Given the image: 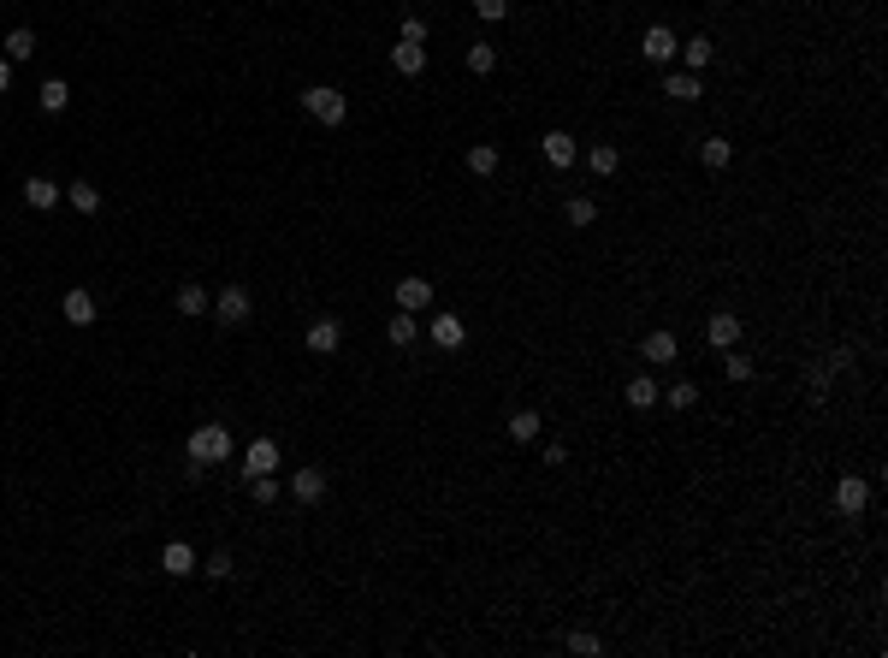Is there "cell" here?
I'll return each mask as SVG.
<instances>
[{
	"mask_svg": "<svg viewBox=\"0 0 888 658\" xmlns=\"http://www.w3.org/2000/svg\"><path fill=\"white\" fill-rule=\"evenodd\" d=\"M59 196H66V190H59L54 178H42V172H36V178H24V202L36 208V214H48V208H54Z\"/></svg>",
	"mask_w": 888,
	"mask_h": 658,
	"instance_id": "14",
	"label": "cell"
},
{
	"mask_svg": "<svg viewBox=\"0 0 888 658\" xmlns=\"http://www.w3.org/2000/svg\"><path fill=\"white\" fill-rule=\"evenodd\" d=\"M13 89V59H0V95Z\"/></svg>",
	"mask_w": 888,
	"mask_h": 658,
	"instance_id": "41",
	"label": "cell"
},
{
	"mask_svg": "<svg viewBox=\"0 0 888 658\" xmlns=\"http://www.w3.org/2000/svg\"><path fill=\"white\" fill-rule=\"evenodd\" d=\"M658 380H651V374H634V380H628V392H622V398L634 403V410H651V403H658Z\"/></svg>",
	"mask_w": 888,
	"mask_h": 658,
	"instance_id": "21",
	"label": "cell"
},
{
	"mask_svg": "<svg viewBox=\"0 0 888 658\" xmlns=\"http://www.w3.org/2000/svg\"><path fill=\"white\" fill-rule=\"evenodd\" d=\"M539 155L551 160V167H575V137H569V131H545V137H539Z\"/></svg>",
	"mask_w": 888,
	"mask_h": 658,
	"instance_id": "10",
	"label": "cell"
},
{
	"mask_svg": "<svg viewBox=\"0 0 888 658\" xmlns=\"http://www.w3.org/2000/svg\"><path fill=\"white\" fill-rule=\"evenodd\" d=\"M474 13H480V18H486V24H498V18H504V13H509V0H474Z\"/></svg>",
	"mask_w": 888,
	"mask_h": 658,
	"instance_id": "38",
	"label": "cell"
},
{
	"mask_svg": "<svg viewBox=\"0 0 888 658\" xmlns=\"http://www.w3.org/2000/svg\"><path fill=\"white\" fill-rule=\"evenodd\" d=\"M231 570H238V563H231V552H213V558L202 563V575H213V581H226Z\"/></svg>",
	"mask_w": 888,
	"mask_h": 658,
	"instance_id": "36",
	"label": "cell"
},
{
	"mask_svg": "<svg viewBox=\"0 0 888 658\" xmlns=\"http://www.w3.org/2000/svg\"><path fill=\"white\" fill-rule=\"evenodd\" d=\"M569 653H580V658H592V653H605V646H598V635H587V629H569Z\"/></svg>",
	"mask_w": 888,
	"mask_h": 658,
	"instance_id": "34",
	"label": "cell"
},
{
	"mask_svg": "<svg viewBox=\"0 0 888 658\" xmlns=\"http://www.w3.org/2000/svg\"><path fill=\"white\" fill-rule=\"evenodd\" d=\"M243 474H279V445L255 439L249 451H243Z\"/></svg>",
	"mask_w": 888,
	"mask_h": 658,
	"instance_id": "12",
	"label": "cell"
},
{
	"mask_svg": "<svg viewBox=\"0 0 888 658\" xmlns=\"http://www.w3.org/2000/svg\"><path fill=\"white\" fill-rule=\"evenodd\" d=\"M545 463H551V469H557V463H569V445H563V439H551V445H545Z\"/></svg>",
	"mask_w": 888,
	"mask_h": 658,
	"instance_id": "40",
	"label": "cell"
},
{
	"mask_svg": "<svg viewBox=\"0 0 888 658\" xmlns=\"http://www.w3.org/2000/svg\"><path fill=\"white\" fill-rule=\"evenodd\" d=\"M640 54H646L651 66H669V59L681 54V36H676V30H669V24H651L646 36H640Z\"/></svg>",
	"mask_w": 888,
	"mask_h": 658,
	"instance_id": "4",
	"label": "cell"
},
{
	"mask_svg": "<svg viewBox=\"0 0 888 658\" xmlns=\"http://www.w3.org/2000/svg\"><path fill=\"white\" fill-rule=\"evenodd\" d=\"M66 202L77 208V214H95V208H101V190L89 185V178H77V185H66Z\"/></svg>",
	"mask_w": 888,
	"mask_h": 658,
	"instance_id": "24",
	"label": "cell"
},
{
	"mask_svg": "<svg viewBox=\"0 0 888 658\" xmlns=\"http://www.w3.org/2000/svg\"><path fill=\"white\" fill-rule=\"evenodd\" d=\"M705 344L711 350H734V344H740V320H734L729 309H717V315L705 320Z\"/></svg>",
	"mask_w": 888,
	"mask_h": 658,
	"instance_id": "6",
	"label": "cell"
},
{
	"mask_svg": "<svg viewBox=\"0 0 888 658\" xmlns=\"http://www.w3.org/2000/svg\"><path fill=\"white\" fill-rule=\"evenodd\" d=\"M385 338H391L397 350H403V344H415V338H421V327H415V315H403V309H397V315H391V327H385Z\"/></svg>",
	"mask_w": 888,
	"mask_h": 658,
	"instance_id": "28",
	"label": "cell"
},
{
	"mask_svg": "<svg viewBox=\"0 0 888 658\" xmlns=\"http://www.w3.org/2000/svg\"><path fill=\"white\" fill-rule=\"evenodd\" d=\"M722 374L729 380H752V356L747 350H722Z\"/></svg>",
	"mask_w": 888,
	"mask_h": 658,
	"instance_id": "32",
	"label": "cell"
},
{
	"mask_svg": "<svg viewBox=\"0 0 888 658\" xmlns=\"http://www.w3.org/2000/svg\"><path fill=\"white\" fill-rule=\"evenodd\" d=\"M865 504H871V481H865V474H841V481H835V510L859 516Z\"/></svg>",
	"mask_w": 888,
	"mask_h": 658,
	"instance_id": "5",
	"label": "cell"
},
{
	"mask_svg": "<svg viewBox=\"0 0 888 658\" xmlns=\"http://www.w3.org/2000/svg\"><path fill=\"white\" fill-rule=\"evenodd\" d=\"M403 42H426V18H403Z\"/></svg>",
	"mask_w": 888,
	"mask_h": 658,
	"instance_id": "39",
	"label": "cell"
},
{
	"mask_svg": "<svg viewBox=\"0 0 888 658\" xmlns=\"http://www.w3.org/2000/svg\"><path fill=\"white\" fill-rule=\"evenodd\" d=\"M729 160H734V143H729V137H705V143H699V167H705V172H722Z\"/></svg>",
	"mask_w": 888,
	"mask_h": 658,
	"instance_id": "18",
	"label": "cell"
},
{
	"mask_svg": "<svg viewBox=\"0 0 888 658\" xmlns=\"http://www.w3.org/2000/svg\"><path fill=\"white\" fill-rule=\"evenodd\" d=\"M587 167H592V172H598V178H610V172H616V167H622V155H616V143H598V149H592V155H587Z\"/></svg>",
	"mask_w": 888,
	"mask_h": 658,
	"instance_id": "31",
	"label": "cell"
},
{
	"mask_svg": "<svg viewBox=\"0 0 888 658\" xmlns=\"http://www.w3.org/2000/svg\"><path fill=\"white\" fill-rule=\"evenodd\" d=\"M160 570L166 575H190V570H202V563H196V552H190L184 540H172L166 552H160Z\"/></svg>",
	"mask_w": 888,
	"mask_h": 658,
	"instance_id": "20",
	"label": "cell"
},
{
	"mask_svg": "<svg viewBox=\"0 0 888 658\" xmlns=\"http://www.w3.org/2000/svg\"><path fill=\"white\" fill-rule=\"evenodd\" d=\"M681 59H687V72H705V66H711V36H693V42H681Z\"/></svg>",
	"mask_w": 888,
	"mask_h": 658,
	"instance_id": "29",
	"label": "cell"
},
{
	"mask_svg": "<svg viewBox=\"0 0 888 658\" xmlns=\"http://www.w3.org/2000/svg\"><path fill=\"white\" fill-rule=\"evenodd\" d=\"M853 362H859V356H853V344H835V350H830V362H823V368H830V374H847V368H853Z\"/></svg>",
	"mask_w": 888,
	"mask_h": 658,
	"instance_id": "37",
	"label": "cell"
},
{
	"mask_svg": "<svg viewBox=\"0 0 888 658\" xmlns=\"http://www.w3.org/2000/svg\"><path fill=\"white\" fill-rule=\"evenodd\" d=\"M291 499L296 504H320L326 499V469H296L291 474Z\"/></svg>",
	"mask_w": 888,
	"mask_h": 658,
	"instance_id": "9",
	"label": "cell"
},
{
	"mask_svg": "<svg viewBox=\"0 0 888 658\" xmlns=\"http://www.w3.org/2000/svg\"><path fill=\"white\" fill-rule=\"evenodd\" d=\"M663 95L669 101H699V72H669L663 77Z\"/></svg>",
	"mask_w": 888,
	"mask_h": 658,
	"instance_id": "22",
	"label": "cell"
},
{
	"mask_svg": "<svg viewBox=\"0 0 888 658\" xmlns=\"http://www.w3.org/2000/svg\"><path fill=\"white\" fill-rule=\"evenodd\" d=\"M426 302H433V285H426V279H397V309H403V315H421Z\"/></svg>",
	"mask_w": 888,
	"mask_h": 658,
	"instance_id": "11",
	"label": "cell"
},
{
	"mask_svg": "<svg viewBox=\"0 0 888 658\" xmlns=\"http://www.w3.org/2000/svg\"><path fill=\"white\" fill-rule=\"evenodd\" d=\"M468 172H474V178H492V172H498V149L492 143H474V149H468Z\"/></svg>",
	"mask_w": 888,
	"mask_h": 658,
	"instance_id": "27",
	"label": "cell"
},
{
	"mask_svg": "<svg viewBox=\"0 0 888 658\" xmlns=\"http://www.w3.org/2000/svg\"><path fill=\"white\" fill-rule=\"evenodd\" d=\"M468 72H474V77H492L498 72V48L492 42H474V48H468Z\"/></svg>",
	"mask_w": 888,
	"mask_h": 658,
	"instance_id": "25",
	"label": "cell"
},
{
	"mask_svg": "<svg viewBox=\"0 0 888 658\" xmlns=\"http://www.w3.org/2000/svg\"><path fill=\"white\" fill-rule=\"evenodd\" d=\"M30 54H36V30H30V24L6 30V59H30Z\"/></svg>",
	"mask_w": 888,
	"mask_h": 658,
	"instance_id": "26",
	"label": "cell"
},
{
	"mask_svg": "<svg viewBox=\"0 0 888 658\" xmlns=\"http://www.w3.org/2000/svg\"><path fill=\"white\" fill-rule=\"evenodd\" d=\"M640 356L658 362V368H669V362L681 356V338H676V332H646V338H640Z\"/></svg>",
	"mask_w": 888,
	"mask_h": 658,
	"instance_id": "7",
	"label": "cell"
},
{
	"mask_svg": "<svg viewBox=\"0 0 888 658\" xmlns=\"http://www.w3.org/2000/svg\"><path fill=\"white\" fill-rule=\"evenodd\" d=\"M172 302H178V315H184V320H196V315H208V309H213L208 285H178V297H172Z\"/></svg>",
	"mask_w": 888,
	"mask_h": 658,
	"instance_id": "17",
	"label": "cell"
},
{
	"mask_svg": "<svg viewBox=\"0 0 888 658\" xmlns=\"http://www.w3.org/2000/svg\"><path fill=\"white\" fill-rule=\"evenodd\" d=\"M302 344H309L314 356H332V350H338V344H344V327H338V320H332V315H326V320H314V327L302 332Z\"/></svg>",
	"mask_w": 888,
	"mask_h": 658,
	"instance_id": "8",
	"label": "cell"
},
{
	"mask_svg": "<svg viewBox=\"0 0 888 658\" xmlns=\"http://www.w3.org/2000/svg\"><path fill=\"white\" fill-rule=\"evenodd\" d=\"M249 499L255 504H273V499H279V481H273V474H249Z\"/></svg>",
	"mask_w": 888,
	"mask_h": 658,
	"instance_id": "33",
	"label": "cell"
},
{
	"mask_svg": "<svg viewBox=\"0 0 888 658\" xmlns=\"http://www.w3.org/2000/svg\"><path fill=\"white\" fill-rule=\"evenodd\" d=\"M36 101H42V113H66V107H71V84H66V77H48Z\"/></svg>",
	"mask_w": 888,
	"mask_h": 658,
	"instance_id": "23",
	"label": "cell"
},
{
	"mask_svg": "<svg viewBox=\"0 0 888 658\" xmlns=\"http://www.w3.org/2000/svg\"><path fill=\"white\" fill-rule=\"evenodd\" d=\"M693 403H699V386H693V380H676V386H669V410H693Z\"/></svg>",
	"mask_w": 888,
	"mask_h": 658,
	"instance_id": "35",
	"label": "cell"
},
{
	"mask_svg": "<svg viewBox=\"0 0 888 658\" xmlns=\"http://www.w3.org/2000/svg\"><path fill=\"white\" fill-rule=\"evenodd\" d=\"M208 315L220 320V327H243V320L255 315V302H249V291H243V285H226L220 297H213V309H208Z\"/></svg>",
	"mask_w": 888,
	"mask_h": 658,
	"instance_id": "3",
	"label": "cell"
},
{
	"mask_svg": "<svg viewBox=\"0 0 888 658\" xmlns=\"http://www.w3.org/2000/svg\"><path fill=\"white\" fill-rule=\"evenodd\" d=\"M231 457V428H220V421H202V428H190V474L213 469V463Z\"/></svg>",
	"mask_w": 888,
	"mask_h": 658,
	"instance_id": "1",
	"label": "cell"
},
{
	"mask_svg": "<svg viewBox=\"0 0 888 658\" xmlns=\"http://www.w3.org/2000/svg\"><path fill=\"white\" fill-rule=\"evenodd\" d=\"M539 428H545V415H539V410H516V415H509V439H516V445H534Z\"/></svg>",
	"mask_w": 888,
	"mask_h": 658,
	"instance_id": "19",
	"label": "cell"
},
{
	"mask_svg": "<svg viewBox=\"0 0 888 658\" xmlns=\"http://www.w3.org/2000/svg\"><path fill=\"white\" fill-rule=\"evenodd\" d=\"M426 338L438 344V350H462V338H468V327L456 315H433V327H426Z\"/></svg>",
	"mask_w": 888,
	"mask_h": 658,
	"instance_id": "13",
	"label": "cell"
},
{
	"mask_svg": "<svg viewBox=\"0 0 888 658\" xmlns=\"http://www.w3.org/2000/svg\"><path fill=\"white\" fill-rule=\"evenodd\" d=\"M302 107H309V119H320V125H332V131L350 119V101H344V89H332V84H309L302 89Z\"/></svg>",
	"mask_w": 888,
	"mask_h": 658,
	"instance_id": "2",
	"label": "cell"
},
{
	"mask_svg": "<svg viewBox=\"0 0 888 658\" xmlns=\"http://www.w3.org/2000/svg\"><path fill=\"white\" fill-rule=\"evenodd\" d=\"M563 214H569V226H592V220H598V202L592 196H569Z\"/></svg>",
	"mask_w": 888,
	"mask_h": 658,
	"instance_id": "30",
	"label": "cell"
},
{
	"mask_svg": "<svg viewBox=\"0 0 888 658\" xmlns=\"http://www.w3.org/2000/svg\"><path fill=\"white\" fill-rule=\"evenodd\" d=\"M59 309H66V320L71 327H89V320H95V291H66V302H59Z\"/></svg>",
	"mask_w": 888,
	"mask_h": 658,
	"instance_id": "15",
	"label": "cell"
},
{
	"mask_svg": "<svg viewBox=\"0 0 888 658\" xmlns=\"http://www.w3.org/2000/svg\"><path fill=\"white\" fill-rule=\"evenodd\" d=\"M391 66H397L403 77H421V72H426V48H421V42H397V48H391Z\"/></svg>",
	"mask_w": 888,
	"mask_h": 658,
	"instance_id": "16",
	"label": "cell"
}]
</instances>
